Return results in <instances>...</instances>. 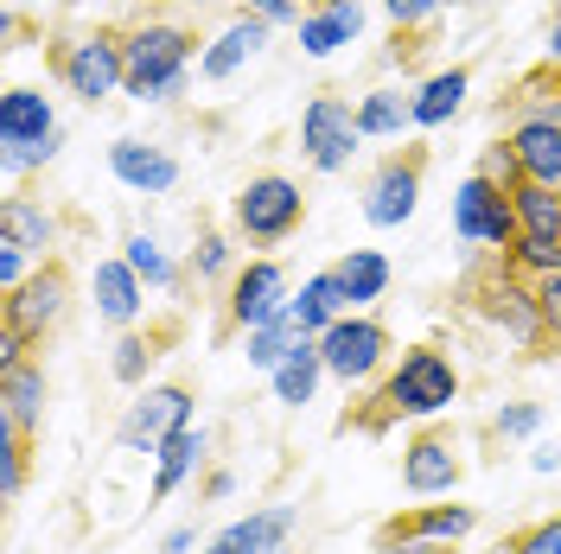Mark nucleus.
Segmentation results:
<instances>
[{"label":"nucleus","mask_w":561,"mask_h":554,"mask_svg":"<svg viewBox=\"0 0 561 554\" xmlns=\"http://www.w3.org/2000/svg\"><path fill=\"white\" fill-rule=\"evenodd\" d=\"M122 51H128V96L135 103H167L179 96V83H185V65H192V38L167 26V20H147L135 33L122 38Z\"/></svg>","instance_id":"1"},{"label":"nucleus","mask_w":561,"mask_h":554,"mask_svg":"<svg viewBox=\"0 0 561 554\" xmlns=\"http://www.w3.org/2000/svg\"><path fill=\"white\" fill-rule=\"evenodd\" d=\"M454 230L466 236V243H485V249H517V236H524V223H517V198L511 192H497L491 178H466L454 192Z\"/></svg>","instance_id":"2"},{"label":"nucleus","mask_w":561,"mask_h":554,"mask_svg":"<svg viewBox=\"0 0 561 554\" xmlns=\"http://www.w3.org/2000/svg\"><path fill=\"white\" fill-rule=\"evenodd\" d=\"M454 395H459V377L440 350H409L402 370L383 382L389 415H440V408H454Z\"/></svg>","instance_id":"3"},{"label":"nucleus","mask_w":561,"mask_h":554,"mask_svg":"<svg viewBox=\"0 0 561 554\" xmlns=\"http://www.w3.org/2000/svg\"><path fill=\"white\" fill-rule=\"evenodd\" d=\"M300 217H307V198H300L294 178L268 173V178H249L243 192H237V230H243L249 243H280V236H294Z\"/></svg>","instance_id":"4"},{"label":"nucleus","mask_w":561,"mask_h":554,"mask_svg":"<svg viewBox=\"0 0 561 554\" xmlns=\"http://www.w3.org/2000/svg\"><path fill=\"white\" fill-rule=\"evenodd\" d=\"M58 77H65L70 96L103 103V96H115V90L128 83V51H122V38H108V33L70 38L65 58H58Z\"/></svg>","instance_id":"5"},{"label":"nucleus","mask_w":561,"mask_h":554,"mask_svg":"<svg viewBox=\"0 0 561 554\" xmlns=\"http://www.w3.org/2000/svg\"><path fill=\"white\" fill-rule=\"evenodd\" d=\"M357 140H364V128H357V108L351 103H339V96H313L307 103V115H300V147H307V160H313L319 173L351 166Z\"/></svg>","instance_id":"6"},{"label":"nucleus","mask_w":561,"mask_h":554,"mask_svg":"<svg viewBox=\"0 0 561 554\" xmlns=\"http://www.w3.org/2000/svg\"><path fill=\"white\" fill-rule=\"evenodd\" d=\"M383 350H389L383 325H377V319H351V312L325 332V338H319L325 370H332V377H345V382H364L377 363H383Z\"/></svg>","instance_id":"7"},{"label":"nucleus","mask_w":561,"mask_h":554,"mask_svg":"<svg viewBox=\"0 0 561 554\" xmlns=\"http://www.w3.org/2000/svg\"><path fill=\"white\" fill-rule=\"evenodd\" d=\"M185 420H192V395L185 389H147L135 408H128V420H122V447L160 452Z\"/></svg>","instance_id":"8"},{"label":"nucleus","mask_w":561,"mask_h":554,"mask_svg":"<svg viewBox=\"0 0 561 554\" xmlns=\"http://www.w3.org/2000/svg\"><path fill=\"white\" fill-rule=\"evenodd\" d=\"M65 300H70L65 268H45V275H33L20 293H7V325L26 332V338H45V332L65 319Z\"/></svg>","instance_id":"9"},{"label":"nucleus","mask_w":561,"mask_h":554,"mask_svg":"<svg viewBox=\"0 0 561 554\" xmlns=\"http://www.w3.org/2000/svg\"><path fill=\"white\" fill-rule=\"evenodd\" d=\"M280 312H287V280H280V268L275 262H249L243 275L230 280V319L243 332H262Z\"/></svg>","instance_id":"10"},{"label":"nucleus","mask_w":561,"mask_h":554,"mask_svg":"<svg viewBox=\"0 0 561 554\" xmlns=\"http://www.w3.org/2000/svg\"><path fill=\"white\" fill-rule=\"evenodd\" d=\"M415 198H421V166L415 160H389L383 173L370 178V198H364V217L377 230H396L415 217Z\"/></svg>","instance_id":"11"},{"label":"nucleus","mask_w":561,"mask_h":554,"mask_svg":"<svg viewBox=\"0 0 561 554\" xmlns=\"http://www.w3.org/2000/svg\"><path fill=\"white\" fill-rule=\"evenodd\" d=\"M108 166L122 185H135V192H173V153H160V147H147V140H115L108 147Z\"/></svg>","instance_id":"12"},{"label":"nucleus","mask_w":561,"mask_h":554,"mask_svg":"<svg viewBox=\"0 0 561 554\" xmlns=\"http://www.w3.org/2000/svg\"><path fill=\"white\" fill-rule=\"evenodd\" d=\"M357 33H364V7H357V0H332V7H319V13L300 20V51H307V58H332V51L351 45Z\"/></svg>","instance_id":"13"},{"label":"nucleus","mask_w":561,"mask_h":554,"mask_svg":"<svg viewBox=\"0 0 561 554\" xmlns=\"http://www.w3.org/2000/svg\"><path fill=\"white\" fill-rule=\"evenodd\" d=\"M58 122H51V103L38 90H7L0 96V147H33V140H51Z\"/></svg>","instance_id":"14"},{"label":"nucleus","mask_w":561,"mask_h":554,"mask_svg":"<svg viewBox=\"0 0 561 554\" xmlns=\"http://www.w3.org/2000/svg\"><path fill=\"white\" fill-rule=\"evenodd\" d=\"M262 45H268V20H262V13H243L237 26H224V33H217V45H210L205 58H198V70H205L210 83H217V77L243 70L249 58L262 51Z\"/></svg>","instance_id":"15"},{"label":"nucleus","mask_w":561,"mask_h":554,"mask_svg":"<svg viewBox=\"0 0 561 554\" xmlns=\"http://www.w3.org/2000/svg\"><path fill=\"white\" fill-rule=\"evenodd\" d=\"M287 529H294V510H255V517L230 522L205 554H280Z\"/></svg>","instance_id":"16"},{"label":"nucleus","mask_w":561,"mask_h":554,"mask_svg":"<svg viewBox=\"0 0 561 554\" xmlns=\"http://www.w3.org/2000/svg\"><path fill=\"white\" fill-rule=\"evenodd\" d=\"M402 485L415 490V497H434V490H454L459 485V459L447 440H415V447L402 452Z\"/></svg>","instance_id":"17"},{"label":"nucleus","mask_w":561,"mask_h":554,"mask_svg":"<svg viewBox=\"0 0 561 554\" xmlns=\"http://www.w3.org/2000/svg\"><path fill=\"white\" fill-rule=\"evenodd\" d=\"M345 307H351V300H345V280H339V275H313L307 287H300V300H287V312L300 319V332H307V338H325V332L345 319Z\"/></svg>","instance_id":"18"},{"label":"nucleus","mask_w":561,"mask_h":554,"mask_svg":"<svg viewBox=\"0 0 561 554\" xmlns=\"http://www.w3.org/2000/svg\"><path fill=\"white\" fill-rule=\"evenodd\" d=\"M517 160H524V178L536 185H561V122H517Z\"/></svg>","instance_id":"19"},{"label":"nucleus","mask_w":561,"mask_h":554,"mask_svg":"<svg viewBox=\"0 0 561 554\" xmlns=\"http://www.w3.org/2000/svg\"><path fill=\"white\" fill-rule=\"evenodd\" d=\"M38 408H45V370H38V363L7 370V377H0V420L26 434V427L38 420Z\"/></svg>","instance_id":"20"},{"label":"nucleus","mask_w":561,"mask_h":554,"mask_svg":"<svg viewBox=\"0 0 561 554\" xmlns=\"http://www.w3.org/2000/svg\"><path fill=\"white\" fill-rule=\"evenodd\" d=\"M472 522H479V517H472L466 504H440V510L402 517L396 529H389V542H427V549H434V542H459V535H466Z\"/></svg>","instance_id":"21"},{"label":"nucleus","mask_w":561,"mask_h":554,"mask_svg":"<svg viewBox=\"0 0 561 554\" xmlns=\"http://www.w3.org/2000/svg\"><path fill=\"white\" fill-rule=\"evenodd\" d=\"M0 236L20 249H51L58 243V217L45 205H33V198H7L0 205Z\"/></svg>","instance_id":"22"},{"label":"nucleus","mask_w":561,"mask_h":554,"mask_svg":"<svg viewBox=\"0 0 561 554\" xmlns=\"http://www.w3.org/2000/svg\"><path fill=\"white\" fill-rule=\"evenodd\" d=\"M466 90H472L466 70H440V77H427V83L415 90V128H440V122H454L459 103H466Z\"/></svg>","instance_id":"23"},{"label":"nucleus","mask_w":561,"mask_h":554,"mask_svg":"<svg viewBox=\"0 0 561 554\" xmlns=\"http://www.w3.org/2000/svg\"><path fill=\"white\" fill-rule=\"evenodd\" d=\"M332 275L345 280V300H351V307H370V300H383V287H389V262L377 255V249H351Z\"/></svg>","instance_id":"24"},{"label":"nucleus","mask_w":561,"mask_h":554,"mask_svg":"<svg viewBox=\"0 0 561 554\" xmlns=\"http://www.w3.org/2000/svg\"><path fill=\"white\" fill-rule=\"evenodd\" d=\"M357 128H364V140L377 135H402V128H415V96H396V90H370L364 103H357Z\"/></svg>","instance_id":"25"},{"label":"nucleus","mask_w":561,"mask_h":554,"mask_svg":"<svg viewBox=\"0 0 561 554\" xmlns=\"http://www.w3.org/2000/svg\"><path fill=\"white\" fill-rule=\"evenodd\" d=\"M96 307H103V319H115V325H128L140 312V275L128 262H103V268H96Z\"/></svg>","instance_id":"26"},{"label":"nucleus","mask_w":561,"mask_h":554,"mask_svg":"<svg viewBox=\"0 0 561 554\" xmlns=\"http://www.w3.org/2000/svg\"><path fill=\"white\" fill-rule=\"evenodd\" d=\"M300 345H307L300 319H294V312H280V319H268L262 332H249V363H255V370H280Z\"/></svg>","instance_id":"27"},{"label":"nucleus","mask_w":561,"mask_h":554,"mask_svg":"<svg viewBox=\"0 0 561 554\" xmlns=\"http://www.w3.org/2000/svg\"><path fill=\"white\" fill-rule=\"evenodd\" d=\"M485 307H491V319H504L517 338H536L542 332V312H536V287H517V280H504V287H485Z\"/></svg>","instance_id":"28"},{"label":"nucleus","mask_w":561,"mask_h":554,"mask_svg":"<svg viewBox=\"0 0 561 554\" xmlns=\"http://www.w3.org/2000/svg\"><path fill=\"white\" fill-rule=\"evenodd\" d=\"M319 370H325V357H319V338H307V345L294 350L287 363L275 370V395L287 402V408H300V402H313L319 389Z\"/></svg>","instance_id":"29"},{"label":"nucleus","mask_w":561,"mask_h":554,"mask_svg":"<svg viewBox=\"0 0 561 554\" xmlns=\"http://www.w3.org/2000/svg\"><path fill=\"white\" fill-rule=\"evenodd\" d=\"M511 198H517V223H524V236H561V192L556 185L524 178Z\"/></svg>","instance_id":"30"},{"label":"nucleus","mask_w":561,"mask_h":554,"mask_svg":"<svg viewBox=\"0 0 561 554\" xmlns=\"http://www.w3.org/2000/svg\"><path fill=\"white\" fill-rule=\"evenodd\" d=\"M198 452H205V434H192V427H179L173 440L160 447V478H153V497H173L185 485V472L198 465Z\"/></svg>","instance_id":"31"},{"label":"nucleus","mask_w":561,"mask_h":554,"mask_svg":"<svg viewBox=\"0 0 561 554\" xmlns=\"http://www.w3.org/2000/svg\"><path fill=\"white\" fill-rule=\"evenodd\" d=\"M511 262H517V268H524L529 280L561 275V236H517V249H511Z\"/></svg>","instance_id":"32"},{"label":"nucleus","mask_w":561,"mask_h":554,"mask_svg":"<svg viewBox=\"0 0 561 554\" xmlns=\"http://www.w3.org/2000/svg\"><path fill=\"white\" fill-rule=\"evenodd\" d=\"M122 262H128V268L147 280V287H173V280H179L173 262L160 255V243H153V236H128V255H122Z\"/></svg>","instance_id":"33"},{"label":"nucleus","mask_w":561,"mask_h":554,"mask_svg":"<svg viewBox=\"0 0 561 554\" xmlns=\"http://www.w3.org/2000/svg\"><path fill=\"white\" fill-rule=\"evenodd\" d=\"M517 108H524V122H561V83L556 77H529L517 90Z\"/></svg>","instance_id":"34"},{"label":"nucleus","mask_w":561,"mask_h":554,"mask_svg":"<svg viewBox=\"0 0 561 554\" xmlns=\"http://www.w3.org/2000/svg\"><path fill=\"white\" fill-rule=\"evenodd\" d=\"M479 178H491L497 192H517V185H524V160H517V147H511V140L485 147V160H479Z\"/></svg>","instance_id":"35"},{"label":"nucleus","mask_w":561,"mask_h":554,"mask_svg":"<svg viewBox=\"0 0 561 554\" xmlns=\"http://www.w3.org/2000/svg\"><path fill=\"white\" fill-rule=\"evenodd\" d=\"M20 478H26V447H20V427H7V420H0V490L13 497V490H20Z\"/></svg>","instance_id":"36"},{"label":"nucleus","mask_w":561,"mask_h":554,"mask_svg":"<svg viewBox=\"0 0 561 554\" xmlns=\"http://www.w3.org/2000/svg\"><path fill=\"white\" fill-rule=\"evenodd\" d=\"M511 554H561V517L536 522V529H524L517 542H511Z\"/></svg>","instance_id":"37"},{"label":"nucleus","mask_w":561,"mask_h":554,"mask_svg":"<svg viewBox=\"0 0 561 554\" xmlns=\"http://www.w3.org/2000/svg\"><path fill=\"white\" fill-rule=\"evenodd\" d=\"M536 287V312H542V332H556L561 338V275H542V280H529Z\"/></svg>","instance_id":"38"},{"label":"nucleus","mask_w":561,"mask_h":554,"mask_svg":"<svg viewBox=\"0 0 561 554\" xmlns=\"http://www.w3.org/2000/svg\"><path fill=\"white\" fill-rule=\"evenodd\" d=\"M147 357H153V350H147V338H122V345H115V377L140 382V377H147Z\"/></svg>","instance_id":"39"},{"label":"nucleus","mask_w":561,"mask_h":554,"mask_svg":"<svg viewBox=\"0 0 561 554\" xmlns=\"http://www.w3.org/2000/svg\"><path fill=\"white\" fill-rule=\"evenodd\" d=\"M0 287H7V293H20V287H26V249L7 243V236H0Z\"/></svg>","instance_id":"40"},{"label":"nucleus","mask_w":561,"mask_h":554,"mask_svg":"<svg viewBox=\"0 0 561 554\" xmlns=\"http://www.w3.org/2000/svg\"><path fill=\"white\" fill-rule=\"evenodd\" d=\"M192 262H198V275H224V268H230V243H224V236H198Z\"/></svg>","instance_id":"41"},{"label":"nucleus","mask_w":561,"mask_h":554,"mask_svg":"<svg viewBox=\"0 0 561 554\" xmlns=\"http://www.w3.org/2000/svg\"><path fill=\"white\" fill-rule=\"evenodd\" d=\"M536 420H542V408H536V402H517V408H504V415L491 420V427L517 440V434H536Z\"/></svg>","instance_id":"42"},{"label":"nucleus","mask_w":561,"mask_h":554,"mask_svg":"<svg viewBox=\"0 0 561 554\" xmlns=\"http://www.w3.org/2000/svg\"><path fill=\"white\" fill-rule=\"evenodd\" d=\"M383 7H389L396 26H415V20H427V13H440L447 0H383Z\"/></svg>","instance_id":"43"},{"label":"nucleus","mask_w":561,"mask_h":554,"mask_svg":"<svg viewBox=\"0 0 561 554\" xmlns=\"http://www.w3.org/2000/svg\"><path fill=\"white\" fill-rule=\"evenodd\" d=\"M20 363H26V332L0 325V377H7V370H20Z\"/></svg>","instance_id":"44"},{"label":"nucleus","mask_w":561,"mask_h":554,"mask_svg":"<svg viewBox=\"0 0 561 554\" xmlns=\"http://www.w3.org/2000/svg\"><path fill=\"white\" fill-rule=\"evenodd\" d=\"M237 7H243V13H262V20H268V26H287V20H294V13H300V7H294V0H237Z\"/></svg>","instance_id":"45"},{"label":"nucleus","mask_w":561,"mask_h":554,"mask_svg":"<svg viewBox=\"0 0 561 554\" xmlns=\"http://www.w3.org/2000/svg\"><path fill=\"white\" fill-rule=\"evenodd\" d=\"M192 542H198L192 529H173V535H167V549H160V554H192Z\"/></svg>","instance_id":"46"},{"label":"nucleus","mask_w":561,"mask_h":554,"mask_svg":"<svg viewBox=\"0 0 561 554\" xmlns=\"http://www.w3.org/2000/svg\"><path fill=\"white\" fill-rule=\"evenodd\" d=\"M377 554H440V549H427V542H389V549H377Z\"/></svg>","instance_id":"47"},{"label":"nucleus","mask_w":561,"mask_h":554,"mask_svg":"<svg viewBox=\"0 0 561 554\" xmlns=\"http://www.w3.org/2000/svg\"><path fill=\"white\" fill-rule=\"evenodd\" d=\"M549 65L561 70V13H556V26H549Z\"/></svg>","instance_id":"48"},{"label":"nucleus","mask_w":561,"mask_h":554,"mask_svg":"<svg viewBox=\"0 0 561 554\" xmlns=\"http://www.w3.org/2000/svg\"><path fill=\"white\" fill-rule=\"evenodd\" d=\"M307 7H313V13H319V7H332V0H307Z\"/></svg>","instance_id":"49"},{"label":"nucleus","mask_w":561,"mask_h":554,"mask_svg":"<svg viewBox=\"0 0 561 554\" xmlns=\"http://www.w3.org/2000/svg\"><path fill=\"white\" fill-rule=\"evenodd\" d=\"M556 83H561V70H556Z\"/></svg>","instance_id":"50"},{"label":"nucleus","mask_w":561,"mask_h":554,"mask_svg":"<svg viewBox=\"0 0 561 554\" xmlns=\"http://www.w3.org/2000/svg\"><path fill=\"white\" fill-rule=\"evenodd\" d=\"M556 192H561V185H556Z\"/></svg>","instance_id":"51"}]
</instances>
